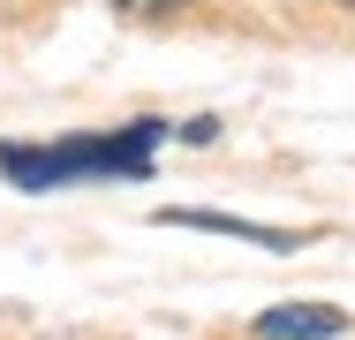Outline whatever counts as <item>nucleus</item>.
I'll return each instance as SVG.
<instances>
[{
  "label": "nucleus",
  "instance_id": "1",
  "mask_svg": "<svg viewBox=\"0 0 355 340\" xmlns=\"http://www.w3.org/2000/svg\"><path fill=\"white\" fill-rule=\"evenodd\" d=\"M159 121H137L121 136H61V144H0V174H15L23 189H53V182H144L151 151H159Z\"/></svg>",
  "mask_w": 355,
  "mask_h": 340
},
{
  "label": "nucleus",
  "instance_id": "2",
  "mask_svg": "<svg viewBox=\"0 0 355 340\" xmlns=\"http://www.w3.org/2000/svg\"><path fill=\"white\" fill-rule=\"evenodd\" d=\"M348 333V310L333 303H280L257 318V340H340Z\"/></svg>",
  "mask_w": 355,
  "mask_h": 340
},
{
  "label": "nucleus",
  "instance_id": "3",
  "mask_svg": "<svg viewBox=\"0 0 355 340\" xmlns=\"http://www.w3.org/2000/svg\"><path fill=\"white\" fill-rule=\"evenodd\" d=\"M159 219L166 227H197V235H242V242H265V250H295V235H280V227H257V219H234V212H205V204H174Z\"/></svg>",
  "mask_w": 355,
  "mask_h": 340
},
{
  "label": "nucleus",
  "instance_id": "4",
  "mask_svg": "<svg viewBox=\"0 0 355 340\" xmlns=\"http://www.w3.org/2000/svg\"><path fill=\"white\" fill-rule=\"evenodd\" d=\"M114 8H129V15H174L182 0H114Z\"/></svg>",
  "mask_w": 355,
  "mask_h": 340
}]
</instances>
